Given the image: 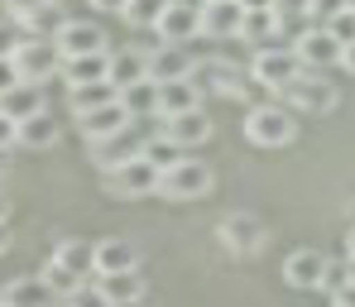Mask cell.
I'll list each match as a JSON object with an SVG mask.
<instances>
[{
  "label": "cell",
  "mask_w": 355,
  "mask_h": 307,
  "mask_svg": "<svg viewBox=\"0 0 355 307\" xmlns=\"http://www.w3.org/2000/svg\"><path fill=\"white\" fill-rule=\"evenodd\" d=\"M336 10H346V0H312V15H307V19H312V24H327Z\"/></svg>",
  "instance_id": "39"
},
{
  "label": "cell",
  "mask_w": 355,
  "mask_h": 307,
  "mask_svg": "<svg viewBox=\"0 0 355 307\" xmlns=\"http://www.w3.org/2000/svg\"><path fill=\"white\" fill-rule=\"evenodd\" d=\"M144 159L159 164V168H173L178 164V144L168 139V134H154V139H144Z\"/></svg>",
  "instance_id": "33"
},
{
  "label": "cell",
  "mask_w": 355,
  "mask_h": 307,
  "mask_svg": "<svg viewBox=\"0 0 355 307\" xmlns=\"http://www.w3.org/2000/svg\"><path fill=\"white\" fill-rule=\"evenodd\" d=\"M135 307H139V303H135Z\"/></svg>",
  "instance_id": "53"
},
{
  "label": "cell",
  "mask_w": 355,
  "mask_h": 307,
  "mask_svg": "<svg viewBox=\"0 0 355 307\" xmlns=\"http://www.w3.org/2000/svg\"><path fill=\"white\" fill-rule=\"evenodd\" d=\"M0 307H10V303H0Z\"/></svg>",
  "instance_id": "52"
},
{
  "label": "cell",
  "mask_w": 355,
  "mask_h": 307,
  "mask_svg": "<svg viewBox=\"0 0 355 307\" xmlns=\"http://www.w3.org/2000/svg\"><path fill=\"white\" fill-rule=\"evenodd\" d=\"M164 5H168V0H130V5H125V24H135V29H154L159 15H164Z\"/></svg>",
  "instance_id": "31"
},
{
  "label": "cell",
  "mask_w": 355,
  "mask_h": 307,
  "mask_svg": "<svg viewBox=\"0 0 355 307\" xmlns=\"http://www.w3.org/2000/svg\"><path fill=\"white\" fill-rule=\"evenodd\" d=\"M19 39H24V29H19V19H0V58H10L15 49H19Z\"/></svg>",
  "instance_id": "37"
},
{
  "label": "cell",
  "mask_w": 355,
  "mask_h": 307,
  "mask_svg": "<svg viewBox=\"0 0 355 307\" xmlns=\"http://www.w3.org/2000/svg\"><path fill=\"white\" fill-rule=\"evenodd\" d=\"M351 283H355V254H351Z\"/></svg>",
  "instance_id": "50"
},
{
  "label": "cell",
  "mask_w": 355,
  "mask_h": 307,
  "mask_svg": "<svg viewBox=\"0 0 355 307\" xmlns=\"http://www.w3.org/2000/svg\"><path fill=\"white\" fill-rule=\"evenodd\" d=\"M0 303H10V307H58V293L49 288L44 274H24V279H10V283L0 288Z\"/></svg>",
  "instance_id": "11"
},
{
  "label": "cell",
  "mask_w": 355,
  "mask_h": 307,
  "mask_svg": "<svg viewBox=\"0 0 355 307\" xmlns=\"http://www.w3.org/2000/svg\"><path fill=\"white\" fill-rule=\"evenodd\" d=\"M192 53L182 49V44H159L154 53H149V77L154 82H182V77H192Z\"/></svg>",
  "instance_id": "16"
},
{
  "label": "cell",
  "mask_w": 355,
  "mask_h": 307,
  "mask_svg": "<svg viewBox=\"0 0 355 307\" xmlns=\"http://www.w3.org/2000/svg\"><path fill=\"white\" fill-rule=\"evenodd\" d=\"M44 279H49V288H53L58 298H67V293H77V288L87 283V279H77L72 269H62L58 259H49V269H44Z\"/></svg>",
  "instance_id": "32"
},
{
  "label": "cell",
  "mask_w": 355,
  "mask_h": 307,
  "mask_svg": "<svg viewBox=\"0 0 355 307\" xmlns=\"http://www.w3.org/2000/svg\"><path fill=\"white\" fill-rule=\"evenodd\" d=\"M10 58H15V67H19L24 82H49V77H58V72H62V53H58L53 39H34V34H24L19 49H15Z\"/></svg>",
  "instance_id": "3"
},
{
  "label": "cell",
  "mask_w": 355,
  "mask_h": 307,
  "mask_svg": "<svg viewBox=\"0 0 355 307\" xmlns=\"http://www.w3.org/2000/svg\"><path fill=\"white\" fill-rule=\"evenodd\" d=\"M164 134L173 139L178 149H192V144H207L211 139V121L202 116V106H192L182 116H164Z\"/></svg>",
  "instance_id": "15"
},
{
  "label": "cell",
  "mask_w": 355,
  "mask_h": 307,
  "mask_svg": "<svg viewBox=\"0 0 355 307\" xmlns=\"http://www.w3.org/2000/svg\"><path fill=\"white\" fill-rule=\"evenodd\" d=\"M221 245L236 249V254H254V249L264 245V221L259 216H226L221 221Z\"/></svg>",
  "instance_id": "14"
},
{
  "label": "cell",
  "mask_w": 355,
  "mask_h": 307,
  "mask_svg": "<svg viewBox=\"0 0 355 307\" xmlns=\"http://www.w3.org/2000/svg\"><path fill=\"white\" fill-rule=\"evenodd\" d=\"M53 259H58L62 269H72L77 279L96 274V245H87V240H62V245L53 249Z\"/></svg>",
  "instance_id": "29"
},
{
  "label": "cell",
  "mask_w": 355,
  "mask_h": 307,
  "mask_svg": "<svg viewBox=\"0 0 355 307\" xmlns=\"http://www.w3.org/2000/svg\"><path fill=\"white\" fill-rule=\"evenodd\" d=\"M154 34H159L164 44H187V39H197V34H202V5H192V0H168L164 15H159V24H154Z\"/></svg>",
  "instance_id": "8"
},
{
  "label": "cell",
  "mask_w": 355,
  "mask_h": 307,
  "mask_svg": "<svg viewBox=\"0 0 355 307\" xmlns=\"http://www.w3.org/2000/svg\"><path fill=\"white\" fill-rule=\"evenodd\" d=\"M67 87H82V82H111V53L96 49V53H77V58H62L58 72Z\"/></svg>",
  "instance_id": "17"
},
{
  "label": "cell",
  "mask_w": 355,
  "mask_h": 307,
  "mask_svg": "<svg viewBox=\"0 0 355 307\" xmlns=\"http://www.w3.org/2000/svg\"><path fill=\"white\" fill-rule=\"evenodd\" d=\"M10 249V231H5V221H0V254Z\"/></svg>",
  "instance_id": "48"
},
{
  "label": "cell",
  "mask_w": 355,
  "mask_h": 307,
  "mask_svg": "<svg viewBox=\"0 0 355 307\" xmlns=\"http://www.w3.org/2000/svg\"><path fill=\"white\" fill-rule=\"evenodd\" d=\"M192 82H197V91L216 87V91H226V96H245L240 67H231V62H197V67H192Z\"/></svg>",
  "instance_id": "21"
},
{
  "label": "cell",
  "mask_w": 355,
  "mask_h": 307,
  "mask_svg": "<svg viewBox=\"0 0 355 307\" xmlns=\"http://www.w3.org/2000/svg\"><path fill=\"white\" fill-rule=\"evenodd\" d=\"M144 125L130 121L120 125V130H111V134H101V139H87L92 144V164L101 168V173H111V168H120V164H130V159H139L144 154Z\"/></svg>",
  "instance_id": "2"
},
{
  "label": "cell",
  "mask_w": 355,
  "mask_h": 307,
  "mask_svg": "<svg viewBox=\"0 0 355 307\" xmlns=\"http://www.w3.org/2000/svg\"><path fill=\"white\" fill-rule=\"evenodd\" d=\"M284 96L293 101L297 111H317V116L336 111V87H331V82H322V72H317V77H312V72H302Z\"/></svg>",
  "instance_id": "10"
},
{
  "label": "cell",
  "mask_w": 355,
  "mask_h": 307,
  "mask_svg": "<svg viewBox=\"0 0 355 307\" xmlns=\"http://www.w3.org/2000/svg\"><path fill=\"white\" fill-rule=\"evenodd\" d=\"M245 10H274V0H240Z\"/></svg>",
  "instance_id": "46"
},
{
  "label": "cell",
  "mask_w": 355,
  "mask_h": 307,
  "mask_svg": "<svg viewBox=\"0 0 355 307\" xmlns=\"http://www.w3.org/2000/svg\"><path fill=\"white\" fill-rule=\"evenodd\" d=\"M139 77H149V53H139V49L111 53V82H116V91L130 87V82H139Z\"/></svg>",
  "instance_id": "28"
},
{
  "label": "cell",
  "mask_w": 355,
  "mask_h": 307,
  "mask_svg": "<svg viewBox=\"0 0 355 307\" xmlns=\"http://www.w3.org/2000/svg\"><path fill=\"white\" fill-rule=\"evenodd\" d=\"M125 269H139V249L130 240H101L96 245V274H125Z\"/></svg>",
  "instance_id": "26"
},
{
  "label": "cell",
  "mask_w": 355,
  "mask_h": 307,
  "mask_svg": "<svg viewBox=\"0 0 355 307\" xmlns=\"http://www.w3.org/2000/svg\"><path fill=\"white\" fill-rule=\"evenodd\" d=\"M274 10H279L284 19H307V15H312V0H274Z\"/></svg>",
  "instance_id": "38"
},
{
  "label": "cell",
  "mask_w": 355,
  "mask_h": 307,
  "mask_svg": "<svg viewBox=\"0 0 355 307\" xmlns=\"http://www.w3.org/2000/svg\"><path fill=\"white\" fill-rule=\"evenodd\" d=\"M245 5L240 0H202V34L207 39H240Z\"/></svg>",
  "instance_id": "9"
},
{
  "label": "cell",
  "mask_w": 355,
  "mask_h": 307,
  "mask_svg": "<svg viewBox=\"0 0 355 307\" xmlns=\"http://www.w3.org/2000/svg\"><path fill=\"white\" fill-rule=\"evenodd\" d=\"M245 134L259 149H279V144H288L297 134V121H293V111H284V106H254L245 116Z\"/></svg>",
  "instance_id": "4"
},
{
  "label": "cell",
  "mask_w": 355,
  "mask_h": 307,
  "mask_svg": "<svg viewBox=\"0 0 355 307\" xmlns=\"http://www.w3.org/2000/svg\"><path fill=\"white\" fill-rule=\"evenodd\" d=\"M0 221H10V197L0 192Z\"/></svg>",
  "instance_id": "47"
},
{
  "label": "cell",
  "mask_w": 355,
  "mask_h": 307,
  "mask_svg": "<svg viewBox=\"0 0 355 307\" xmlns=\"http://www.w3.org/2000/svg\"><path fill=\"white\" fill-rule=\"evenodd\" d=\"M197 96H202V91H197L192 77H182V82H159V116H182V111L202 106Z\"/></svg>",
  "instance_id": "24"
},
{
  "label": "cell",
  "mask_w": 355,
  "mask_h": 307,
  "mask_svg": "<svg viewBox=\"0 0 355 307\" xmlns=\"http://www.w3.org/2000/svg\"><path fill=\"white\" fill-rule=\"evenodd\" d=\"M341 67H346V72H355V44H346V49H341Z\"/></svg>",
  "instance_id": "45"
},
{
  "label": "cell",
  "mask_w": 355,
  "mask_h": 307,
  "mask_svg": "<svg viewBox=\"0 0 355 307\" xmlns=\"http://www.w3.org/2000/svg\"><path fill=\"white\" fill-rule=\"evenodd\" d=\"M284 15L279 10H245V24H240V39L254 44V49H274V44H288L284 39Z\"/></svg>",
  "instance_id": "13"
},
{
  "label": "cell",
  "mask_w": 355,
  "mask_h": 307,
  "mask_svg": "<svg viewBox=\"0 0 355 307\" xmlns=\"http://www.w3.org/2000/svg\"><path fill=\"white\" fill-rule=\"evenodd\" d=\"M317 288H322V293H331V298H336V293H346V288H351V259H346V264H331V259H327V274H322V283H317Z\"/></svg>",
  "instance_id": "34"
},
{
  "label": "cell",
  "mask_w": 355,
  "mask_h": 307,
  "mask_svg": "<svg viewBox=\"0 0 355 307\" xmlns=\"http://www.w3.org/2000/svg\"><path fill=\"white\" fill-rule=\"evenodd\" d=\"M346 249H351V254H355V231H351V236H346Z\"/></svg>",
  "instance_id": "49"
},
{
  "label": "cell",
  "mask_w": 355,
  "mask_h": 307,
  "mask_svg": "<svg viewBox=\"0 0 355 307\" xmlns=\"http://www.w3.org/2000/svg\"><path fill=\"white\" fill-rule=\"evenodd\" d=\"M62 24H67V10H62L58 0H44V5L19 24V29H24V34H34V39H58Z\"/></svg>",
  "instance_id": "27"
},
{
  "label": "cell",
  "mask_w": 355,
  "mask_h": 307,
  "mask_svg": "<svg viewBox=\"0 0 355 307\" xmlns=\"http://www.w3.org/2000/svg\"><path fill=\"white\" fill-rule=\"evenodd\" d=\"M120 106L130 111V121H159V82L139 77V82L120 87Z\"/></svg>",
  "instance_id": "19"
},
{
  "label": "cell",
  "mask_w": 355,
  "mask_h": 307,
  "mask_svg": "<svg viewBox=\"0 0 355 307\" xmlns=\"http://www.w3.org/2000/svg\"><path fill=\"white\" fill-rule=\"evenodd\" d=\"M159 178H164V168H159V164H149L144 154L106 173L111 192H120V197H149V192H159Z\"/></svg>",
  "instance_id": "7"
},
{
  "label": "cell",
  "mask_w": 355,
  "mask_h": 307,
  "mask_svg": "<svg viewBox=\"0 0 355 307\" xmlns=\"http://www.w3.org/2000/svg\"><path fill=\"white\" fill-rule=\"evenodd\" d=\"M87 5H92V10H101V15H125V5H130V0H87Z\"/></svg>",
  "instance_id": "43"
},
{
  "label": "cell",
  "mask_w": 355,
  "mask_h": 307,
  "mask_svg": "<svg viewBox=\"0 0 355 307\" xmlns=\"http://www.w3.org/2000/svg\"><path fill=\"white\" fill-rule=\"evenodd\" d=\"M19 144H24V149H53V144H58V125H53V116L39 111V116L19 121Z\"/></svg>",
  "instance_id": "30"
},
{
  "label": "cell",
  "mask_w": 355,
  "mask_h": 307,
  "mask_svg": "<svg viewBox=\"0 0 355 307\" xmlns=\"http://www.w3.org/2000/svg\"><path fill=\"white\" fill-rule=\"evenodd\" d=\"M293 49H297V58H302L307 72H327V67L341 62V49H346V44H341L327 24H312L307 34H297V39H293Z\"/></svg>",
  "instance_id": "6"
},
{
  "label": "cell",
  "mask_w": 355,
  "mask_h": 307,
  "mask_svg": "<svg viewBox=\"0 0 355 307\" xmlns=\"http://www.w3.org/2000/svg\"><path fill=\"white\" fill-rule=\"evenodd\" d=\"M346 5H351V10H355V0H346Z\"/></svg>",
  "instance_id": "51"
},
{
  "label": "cell",
  "mask_w": 355,
  "mask_h": 307,
  "mask_svg": "<svg viewBox=\"0 0 355 307\" xmlns=\"http://www.w3.org/2000/svg\"><path fill=\"white\" fill-rule=\"evenodd\" d=\"M302 72H307V67H302V58H297L293 44L254 49V62H250V77H254L259 87H269V91H288Z\"/></svg>",
  "instance_id": "1"
},
{
  "label": "cell",
  "mask_w": 355,
  "mask_h": 307,
  "mask_svg": "<svg viewBox=\"0 0 355 307\" xmlns=\"http://www.w3.org/2000/svg\"><path fill=\"white\" fill-rule=\"evenodd\" d=\"M159 192H164L168 202H192V197H207V192H211V168H207V164H197V159H178L173 168H164Z\"/></svg>",
  "instance_id": "5"
},
{
  "label": "cell",
  "mask_w": 355,
  "mask_h": 307,
  "mask_svg": "<svg viewBox=\"0 0 355 307\" xmlns=\"http://www.w3.org/2000/svg\"><path fill=\"white\" fill-rule=\"evenodd\" d=\"M331 307H355V283L346 288V293H336V298H331Z\"/></svg>",
  "instance_id": "44"
},
{
  "label": "cell",
  "mask_w": 355,
  "mask_h": 307,
  "mask_svg": "<svg viewBox=\"0 0 355 307\" xmlns=\"http://www.w3.org/2000/svg\"><path fill=\"white\" fill-rule=\"evenodd\" d=\"M111 101H120L116 82H82V87H67V106H72V116H87V111L111 106Z\"/></svg>",
  "instance_id": "23"
},
{
  "label": "cell",
  "mask_w": 355,
  "mask_h": 307,
  "mask_svg": "<svg viewBox=\"0 0 355 307\" xmlns=\"http://www.w3.org/2000/svg\"><path fill=\"white\" fill-rule=\"evenodd\" d=\"M322 274H327V254H322V249H293L288 264H284V279H288L293 288H317Z\"/></svg>",
  "instance_id": "20"
},
{
  "label": "cell",
  "mask_w": 355,
  "mask_h": 307,
  "mask_svg": "<svg viewBox=\"0 0 355 307\" xmlns=\"http://www.w3.org/2000/svg\"><path fill=\"white\" fill-rule=\"evenodd\" d=\"M15 82H24V77H19V67H15V58H0V96H5Z\"/></svg>",
  "instance_id": "42"
},
{
  "label": "cell",
  "mask_w": 355,
  "mask_h": 307,
  "mask_svg": "<svg viewBox=\"0 0 355 307\" xmlns=\"http://www.w3.org/2000/svg\"><path fill=\"white\" fill-rule=\"evenodd\" d=\"M96 288H101V298L111 307H135L144 298V279H139V269H125V274H96Z\"/></svg>",
  "instance_id": "18"
},
{
  "label": "cell",
  "mask_w": 355,
  "mask_h": 307,
  "mask_svg": "<svg viewBox=\"0 0 355 307\" xmlns=\"http://www.w3.org/2000/svg\"><path fill=\"white\" fill-rule=\"evenodd\" d=\"M327 29H331L341 44H355V10H351V5H346V10H336V15L327 19Z\"/></svg>",
  "instance_id": "35"
},
{
  "label": "cell",
  "mask_w": 355,
  "mask_h": 307,
  "mask_svg": "<svg viewBox=\"0 0 355 307\" xmlns=\"http://www.w3.org/2000/svg\"><path fill=\"white\" fill-rule=\"evenodd\" d=\"M58 53L62 58H77V53H96V49H106V29L101 24H92V19H67L58 29Z\"/></svg>",
  "instance_id": "12"
},
{
  "label": "cell",
  "mask_w": 355,
  "mask_h": 307,
  "mask_svg": "<svg viewBox=\"0 0 355 307\" xmlns=\"http://www.w3.org/2000/svg\"><path fill=\"white\" fill-rule=\"evenodd\" d=\"M0 111H5L10 121H29V116H39V111H44V87H39V82H15V87L0 96Z\"/></svg>",
  "instance_id": "22"
},
{
  "label": "cell",
  "mask_w": 355,
  "mask_h": 307,
  "mask_svg": "<svg viewBox=\"0 0 355 307\" xmlns=\"http://www.w3.org/2000/svg\"><path fill=\"white\" fill-rule=\"evenodd\" d=\"M39 5H44V0H5V15H10V19H19V24H24V19H29V15H34V10H39Z\"/></svg>",
  "instance_id": "41"
},
{
  "label": "cell",
  "mask_w": 355,
  "mask_h": 307,
  "mask_svg": "<svg viewBox=\"0 0 355 307\" xmlns=\"http://www.w3.org/2000/svg\"><path fill=\"white\" fill-rule=\"evenodd\" d=\"M10 144H19V121H10L0 111V154H10Z\"/></svg>",
  "instance_id": "40"
},
{
  "label": "cell",
  "mask_w": 355,
  "mask_h": 307,
  "mask_svg": "<svg viewBox=\"0 0 355 307\" xmlns=\"http://www.w3.org/2000/svg\"><path fill=\"white\" fill-rule=\"evenodd\" d=\"M58 307H111L106 298H101V288H77V293H67V298H58Z\"/></svg>",
  "instance_id": "36"
},
{
  "label": "cell",
  "mask_w": 355,
  "mask_h": 307,
  "mask_svg": "<svg viewBox=\"0 0 355 307\" xmlns=\"http://www.w3.org/2000/svg\"><path fill=\"white\" fill-rule=\"evenodd\" d=\"M120 125H130V111L111 101V106H96V111H87V116H77V130L87 134V139H101V134H111Z\"/></svg>",
  "instance_id": "25"
}]
</instances>
